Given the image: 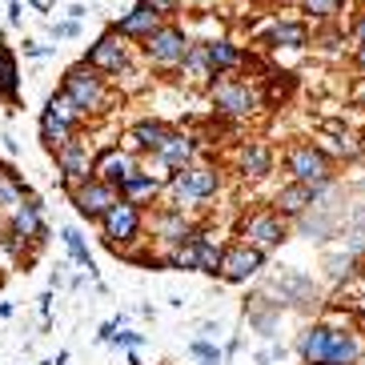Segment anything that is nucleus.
Masks as SVG:
<instances>
[{"instance_id": "1", "label": "nucleus", "mask_w": 365, "mask_h": 365, "mask_svg": "<svg viewBox=\"0 0 365 365\" xmlns=\"http://www.w3.org/2000/svg\"><path fill=\"white\" fill-rule=\"evenodd\" d=\"M101 225H105L108 245H125V241H133V237L140 233V209H137V201H129V197L117 201L105 217H101Z\"/></svg>"}, {"instance_id": "2", "label": "nucleus", "mask_w": 365, "mask_h": 365, "mask_svg": "<svg viewBox=\"0 0 365 365\" xmlns=\"http://www.w3.org/2000/svg\"><path fill=\"white\" fill-rule=\"evenodd\" d=\"M73 205H76V213L81 217H105L113 205H117V185H108L101 181V177H93V181H85L81 189L73 193Z\"/></svg>"}, {"instance_id": "3", "label": "nucleus", "mask_w": 365, "mask_h": 365, "mask_svg": "<svg viewBox=\"0 0 365 365\" xmlns=\"http://www.w3.org/2000/svg\"><path fill=\"white\" fill-rule=\"evenodd\" d=\"M173 193H177V201H189V205L205 201V197L217 193V173L205 169V165H197V169L185 165V169L173 177Z\"/></svg>"}, {"instance_id": "4", "label": "nucleus", "mask_w": 365, "mask_h": 365, "mask_svg": "<svg viewBox=\"0 0 365 365\" xmlns=\"http://www.w3.org/2000/svg\"><path fill=\"white\" fill-rule=\"evenodd\" d=\"M289 173L297 177V181H305V185H325L329 181V161H325L322 149L297 145V149L289 153Z\"/></svg>"}, {"instance_id": "5", "label": "nucleus", "mask_w": 365, "mask_h": 365, "mask_svg": "<svg viewBox=\"0 0 365 365\" xmlns=\"http://www.w3.org/2000/svg\"><path fill=\"white\" fill-rule=\"evenodd\" d=\"M145 48H149V61H157V65H181L189 56V41L177 29H157Z\"/></svg>"}, {"instance_id": "6", "label": "nucleus", "mask_w": 365, "mask_h": 365, "mask_svg": "<svg viewBox=\"0 0 365 365\" xmlns=\"http://www.w3.org/2000/svg\"><path fill=\"white\" fill-rule=\"evenodd\" d=\"M241 233H245V241H249L253 249H261V253L285 241V225H281L277 213H253V217L245 221V229H241Z\"/></svg>"}, {"instance_id": "7", "label": "nucleus", "mask_w": 365, "mask_h": 365, "mask_svg": "<svg viewBox=\"0 0 365 365\" xmlns=\"http://www.w3.org/2000/svg\"><path fill=\"white\" fill-rule=\"evenodd\" d=\"M65 93L76 101L81 113H93V108L105 105V88H101V81L97 76H88L85 68H73V73L65 76Z\"/></svg>"}, {"instance_id": "8", "label": "nucleus", "mask_w": 365, "mask_h": 365, "mask_svg": "<svg viewBox=\"0 0 365 365\" xmlns=\"http://www.w3.org/2000/svg\"><path fill=\"white\" fill-rule=\"evenodd\" d=\"M213 101L221 113H229V117H249L253 108H257V93L249 85H237V81H221V85L213 88Z\"/></svg>"}, {"instance_id": "9", "label": "nucleus", "mask_w": 365, "mask_h": 365, "mask_svg": "<svg viewBox=\"0 0 365 365\" xmlns=\"http://www.w3.org/2000/svg\"><path fill=\"white\" fill-rule=\"evenodd\" d=\"M261 269V249H253L245 241V245H233V249H225V257H221V277L225 281H249L253 273Z\"/></svg>"}, {"instance_id": "10", "label": "nucleus", "mask_w": 365, "mask_h": 365, "mask_svg": "<svg viewBox=\"0 0 365 365\" xmlns=\"http://www.w3.org/2000/svg\"><path fill=\"white\" fill-rule=\"evenodd\" d=\"M88 68H97V73H120L125 68V44L117 36H101L88 48Z\"/></svg>"}, {"instance_id": "11", "label": "nucleus", "mask_w": 365, "mask_h": 365, "mask_svg": "<svg viewBox=\"0 0 365 365\" xmlns=\"http://www.w3.org/2000/svg\"><path fill=\"white\" fill-rule=\"evenodd\" d=\"M93 173H97L101 181H108V185H125L137 169H133V161L120 149H105L97 161H93Z\"/></svg>"}, {"instance_id": "12", "label": "nucleus", "mask_w": 365, "mask_h": 365, "mask_svg": "<svg viewBox=\"0 0 365 365\" xmlns=\"http://www.w3.org/2000/svg\"><path fill=\"white\" fill-rule=\"evenodd\" d=\"M325 185H305V181H293L289 189H281L277 193V209L285 217H297V213H305V209H309L313 205V197L322 193Z\"/></svg>"}, {"instance_id": "13", "label": "nucleus", "mask_w": 365, "mask_h": 365, "mask_svg": "<svg viewBox=\"0 0 365 365\" xmlns=\"http://www.w3.org/2000/svg\"><path fill=\"white\" fill-rule=\"evenodd\" d=\"M157 21H161V12H153L149 4L140 0L137 9L120 21V36H145V41H149V36L157 33Z\"/></svg>"}, {"instance_id": "14", "label": "nucleus", "mask_w": 365, "mask_h": 365, "mask_svg": "<svg viewBox=\"0 0 365 365\" xmlns=\"http://www.w3.org/2000/svg\"><path fill=\"white\" fill-rule=\"evenodd\" d=\"M329 333L325 325H313V329L301 333V357H305V365H325V357H329Z\"/></svg>"}, {"instance_id": "15", "label": "nucleus", "mask_w": 365, "mask_h": 365, "mask_svg": "<svg viewBox=\"0 0 365 365\" xmlns=\"http://www.w3.org/2000/svg\"><path fill=\"white\" fill-rule=\"evenodd\" d=\"M56 161H61V173L68 181H88V153L76 140H68L65 149H56Z\"/></svg>"}, {"instance_id": "16", "label": "nucleus", "mask_w": 365, "mask_h": 365, "mask_svg": "<svg viewBox=\"0 0 365 365\" xmlns=\"http://www.w3.org/2000/svg\"><path fill=\"white\" fill-rule=\"evenodd\" d=\"M157 157H161L169 169H185V165H189V157H193V140L181 137V133H169V137H165V145L157 149Z\"/></svg>"}, {"instance_id": "17", "label": "nucleus", "mask_w": 365, "mask_h": 365, "mask_svg": "<svg viewBox=\"0 0 365 365\" xmlns=\"http://www.w3.org/2000/svg\"><path fill=\"white\" fill-rule=\"evenodd\" d=\"M357 361V337L354 333H329V357L325 365H354Z\"/></svg>"}, {"instance_id": "18", "label": "nucleus", "mask_w": 365, "mask_h": 365, "mask_svg": "<svg viewBox=\"0 0 365 365\" xmlns=\"http://www.w3.org/2000/svg\"><path fill=\"white\" fill-rule=\"evenodd\" d=\"M12 233L16 237H41L44 225H41V205H21L16 213H12Z\"/></svg>"}, {"instance_id": "19", "label": "nucleus", "mask_w": 365, "mask_h": 365, "mask_svg": "<svg viewBox=\"0 0 365 365\" xmlns=\"http://www.w3.org/2000/svg\"><path fill=\"white\" fill-rule=\"evenodd\" d=\"M41 137H44V145H48V149H65V145H68V120H61L53 108H44Z\"/></svg>"}, {"instance_id": "20", "label": "nucleus", "mask_w": 365, "mask_h": 365, "mask_svg": "<svg viewBox=\"0 0 365 365\" xmlns=\"http://www.w3.org/2000/svg\"><path fill=\"white\" fill-rule=\"evenodd\" d=\"M165 137H169V133L161 129V125H157V120H137V125H133V140H137L140 149H161L165 145Z\"/></svg>"}, {"instance_id": "21", "label": "nucleus", "mask_w": 365, "mask_h": 365, "mask_svg": "<svg viewBox=\"0 0 365 365\" xmlns=\"http://www.w3.org/2000/svg\"><path fill=\"white\" fill-rule=\"evenodd\" d=\"M221 257H225V253H221L209 237L197 233V269H201V273H221Z\"/></svg>"}, {"instance_id": "22", "label": "nucleus", "mask_w": 365, "mask_h": 365, "mask_svg": "<svg viewBox=\"0 0 365 365\" xmlns=\"http://www.w3.org/2000/svg\"><path fill=\"white\" fill-rule=\"evenodd\" d=\"M205 53H209V68H217V73H225V68H233L237 61H241V53H237L233 44H225V41H213Z\"/></svg>"}, {"instance_id": "23", "label": "nucleus", "mask_w": 365, "mask_h": 365, "mask_svg": "<svg viewBox=\"0 0 365 365\" xmlns=\"http://www.w3.org/2000/svg\"><path fill=\"white\" fill-rule=\"evenodd\" d=\"M241 169H245L249 177H265L269 173V149L265 145H249V149L241 153Z\"/></svg>"}, {"instance_id": "24", "label": "nucleus", "mask_w": 365, "mask_h": 365, "mask_svg": "<svg viewBox=\"0 0 365 365\" xmlns=\"http://www.w3.org/2000/svg\"><path fill=\"white\" fill-rule=\"evenodd\" d=\"M21 197H24V189H21V181H16V173H0V205L4 209H21Z\"/></svg>"}, {"instance_id": "25", "label": "nucleus", "mask_w": 365, "mask_h": 365, "mask_svg": "<svg viewBox=\"0 0 365 365\" xmlns=\"http://www.w3.org/2000/svg\"><path fill=\"white\" fill-rule=\"evenodd\" d=\"M120 189H125V197H129V201H137V197H153V193H157V181H153V177H145V173H133Z\"/></svg>"}, {"instance_id": "26", "label": "nucleus", "mask_w": 365, "mask_h": 365, "mask_svg": "<svg viewBox=\"0 0 365 365\" xmlns=\"http://www.w3.org/2000/svg\"><path fill=\"white\" fill-rule=\"evenodd\" d=\"M169 265L173 269H197V237H193V241H181V245L173 249Z\"/></svg>"}, {"instance_id": "27", "label": "nucleus", "mask_w": 365, "mask_h": 365, "mask_svg": "<svg viewBox=\"0 0 365 365\" xmlns=\"http://www.w3.org/2000/svg\"><path fill=\"white\" fill-rule=\"evenodd\" d=\"M0 93L4 97H16V65H12V56L9 53H0Z\"/></svg>"}, {"instance_id": "28", "label": "nucleus", "mask_w": 365, "mask_h": 365, "mask_svg": "<svg viewBox=\"0 0 365 365\" xmlns=\"http://www.w3.org/2000/svg\"><path fill=\"white\" fill-rule=\"evenodd\" d=\"M65 245H68V253H73V261L76 265H85V269H93V261H88V249H85V241H81V233L76 229H65Z\"/></svg>"}, {"instance_id": "29", "label": "nucleus", "mask_w": 365, "mask_h": 365, "mask_svg": "<svg viewBox=\"0 0 365 365\" xmlns=\"http://www.w3.org/2000/svg\"><path fill=\"white\" fill-rule=\"evenodd\" d=\"M273 41H277V44H289V48H297V44H305V29H301V24H277Z\"/></svg>"}, {"instance_id": "30", "label": "nucleus", "mask_w": 365, "mask_h": 365, "mask_svg": "<svg viewBox=\"0 0 365 365\" xmlns=\"http://www.w3.org/2000/svg\"><path fill=\"white\" fill-rule=\"evenodd\" d=\"M301 4H305V12H313V16H329V12H337L341 0H301Z\"/></svg>"}, {"instance_id": "31", "label": "nucleus", "mask_w": 365, "mask_h": 365, "mask_svg": "<svg viewBox=\"0 0 365 365\" xmlns=\"http://www.w3.org/2000/svg\"><path fill=\"white\" fill-rule=\"evenodd\" d=\"M189 349H193V354L201 357V361H209V365H217V361H221V354H217V345H209V341H193Z\"/></svg>"}, {"instance_id": "32", "label": "nucleus", "mask_w": 365, "mask_h": 365, "mask_svg": "<svg viewBox=\"0 0 365 365\" xmlns=\"http://www.w3.org/2000/svg\"><path fill=\"white\" fill-rule=\"evenodd\" d=\"M145 4H149L153 12H173L177 9V0H145Z\"/></svg>"}, {"instance_id": "33", "label": "nucleus", "mask_w": 365, "mask_h": 365, "mask_svg": "<svg viewBox=\"0 0 365 365\" xmlns=\"http://www.w3.org/2000/svg\"><path fill=\"white\" fill-rule=\"evenodd\" d=\"M117 345H140V333H117Z\"/></svg>"}, {"instance_id": "34", "label": "nucleus", "mask_w": 365, "mask_h": 365, "mask_svg": "<svg viewBox=\"0 0 365 365\" xmlns=\"http://www.w3.org/2000/svg\"><path fill=\"white\" fill-rule=\"evenodd\" d=\"M53 33H56V36H73V33H76V21H68V24H56Z\"/></svg>"}, {"instance_id": "35", "label": "nucleus", "mask_w": 365, "mask_h": 365, "mask_svg": "<svg viewBox=\"0 0 365 365\" xmlns=\"http://www.w3.org/2000/svg\"><path fill=\"white\" fill-rule=\"evenodd\" d=\"M357 65H361V68H365V44H361V53H357Z\"/></svg>"}, {"instance_id": "36", "label": "nucleus", "mask_w": 365, "mask_h": 365, "mask_svg": "<svg viewBox=\"0 0 365 365\" xmlns=\"http://www.w3.org/2000/svg\"><path fill=\"white\" fill-rule=\"evenodd\" d=\"M357 36H361V41H365V21H361V24H357Z\"/></svg>"}, {"instance_id": "37", "label": "nucleus", "mask_w": 365, "mask_h": 365, "mask_svg": "<svg viewBox=\"0 0 365 365\" xmlns=\"http://www.w3.org/2000/svg\"><path fill=\"white\" fill-rule=\"evenodd\" d=\"M0 53H4V48H0Z\"/></svg>"}]
</instances>
